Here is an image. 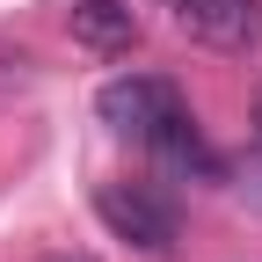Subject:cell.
Returning <instances> with one entry per match:
<instances>
[{"label": "cell", "instance_id": "cell-1", "mask_svg": "<svg viewBox=\"0 0 262 262\" xmlns=\"http://www.w3.org/2000/svg\"><path fill=\"white\" fill-rule=\"evenodd\" d=\"M95 219H102L124 248H139V255H168L182 241V211L160 189H146V182H102L95 189Z\"/></svg>", "mask_w": 262, "mask_h": 262}, {"label": "cell", "instance_id": "cell-2", "mask_svg": "<svg viewBox=\"0 0 262 262\" xmlns=\"http://www.w3.org/2000/svg\"><path fill=\"white\" fill-rule=\"evenodd\" d=\"M95 110H102V124L124 131V139H153L168 117H182V95L160 73H124V80H110L102 95H95Z\"/></svg>", "mask_w": 262, "mask_h": 262}, {"label": "cell", "instance_id": "cell-3", "mask_svg": "<svg viewBox=\"0 0 262 262\" xmlns=\"http://www.w3.org/2000/svg\"><path fill=\"white\" fill-rule=\"evenodd\" d=\"M175 29L204 51H255L262 44V0H175Z\"/></svg>", "mask_w": 262, "mask_h": 262}, {"label": "cell", "instance_id": "cell-4", "mask_svg": "<svg viewBox=\"0 0 262 262\" xmlns=\"http://www.w3.org/2000/svg\"><path fill=\"white\" fill-rule=\"evenodd\" d=\"M73 44L95 51V58H124L131 44H139V15L124 8V0H73Z\"/></svg>", "mask_w": 262, "mask_h": 262}, {"label": "cell", "instance_id": "cell-5", "mask_svg": "<svg viewBox=\"0 0 262 262\" xmlns=\"http://www.w3.org/2000/svg\"><path fill=\"white\" fill-rule=\"evenodd\" d=\"M233 189H241V204H248V211H262V146L233 168Z\"/></svg>", "mask_w": 262, "mask_h": 262}, {"label": "cell", "instance_id": "cell-6", "mask_svg": "<svg viewBox=\"0 0 262 262\" xmlns=\"http://www.w3.org/2000/svg\"><path fill=\"white\" fill-rule=\"evenodd\" d=\"M255 139H262V88H255Z\"/></svg>", "mask_w": 262, "mask_h": 262}, {"label": "cell", "instance_id": "cell-7", "mask_svg": "<svg viewBox=\"0 0 262 262\" xmlns=\"http://www.w3.org/2000/svg\"><path fill=\"white\" fill-rule=\"evenodd\" d=\"M44 262H95V255H44Z\"/></svg>", "mask_w": 262, "mask_h": 262}]
</instances>
